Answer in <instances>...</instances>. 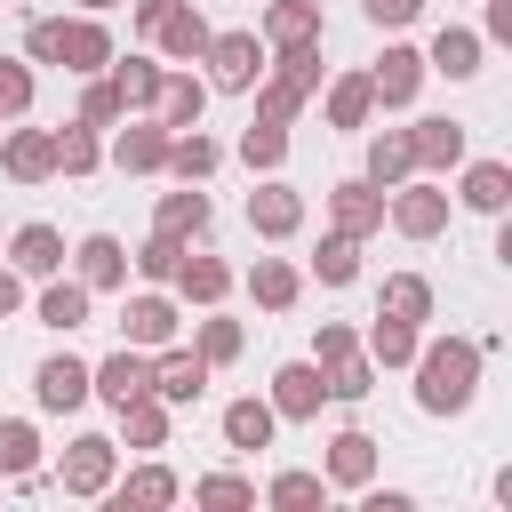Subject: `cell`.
<instances>
[{"instance_id":"1","label":"cell","mask_w":512,"mask_h":512,"mask_svg":"<svg viewBox=\"0 0 512 512\" xmlns=\"http://www.w3.org/2000/svg\"><path fill=\"white\" fill-rule=\"evenodd\" d=\"M480 360H488V344H472V336H424L416 360H408L416 408L424 416H464L480 400Z\"/></svg>"},{"instance_id":"2","label":"cell","mask_w":512,"mask_h":512,"mask_svg":"<svg viewBox=\"0 0 512 512\" xmlns=\"http://www.w3.org/2000/svg\"><path fill=\"white\" fill-rule=\"evenodd\" d=\"M384 224H392L400 240H440V232H448V184H440V176H400V184L384 192Z\"/></svg>"},{"instance_id":"3","label":"cell","mask_w":512,"mask_h":512,"mask_svg":"<svg viewBox=\"0 0 512 512\" xmlns=\"http://www.w3.org/2000/svg\"><path fill=\"white\" fill-rule=\"evenodd\" d=\"M200 64H208V88H216V96H248V88L264 80V64H272V48H264L256 32H208V48H200Z\"/></svg>"},{"instance_id":"4","label":"cell","mask_w":512,"mask_h":512,"mask_svg":"<svg viewBox=\"0 0 512 512\" xmlns=\"http://www.w3.org/2000/svg\"><path fill=\"white\" fill-rule=\"evenodd\" d=\"M56 480H64V496H104L120 480V440L112 432H72L64 456H56Z\"/></svg>"},{"instance_id":"5","label":"cell","mask_w":512,"mask_h":512,"mask_svg":"<svg viewBox=\"0 0 512 512\" xmlns=\"http://www.w3.org/2000/svg\"><path fill=\"white\" fill-rule=\"evenodd\" d=\"M176 328H184V304H176L168 288H144V296L120 288V344L160 352V344H176Z\"/></svg>"},{"instance_id":"6","label":"cell","mask_w":512,"mask_h":512,"mask_svg":"<svg viewBox=\"0 0 512 512\" xmlns=\"http://www.w3.org/2000/svg\"><path fill=\"white\" fill-rule=\"evenodd\" d=\"M264 400H272V416H280V424H312V416L328 408V368H320V360H280Z\"/></svg>"},{"instance_id":"7","label":"cell","mask_w":512,"mask_h":512,"mask_svg":"<svg viewBox=\"0 0 512 512\" xmlns=\"http://www.w3.org/2000/svg\"><path fill=\"white\" fill-rule=\"evenodd\" d=\"M104 160H112L120 176H160V160H168V128H160L152 112H128V120L112 128Z\"/></svg>"},{"instance_id":"8","label":"cell","mask_w":512,"mask_h":512,"mask_svg":"<svg viewBox=\"0 0 512 512\" xmlns=\"http://www.w3.org/2000/svg\"><path fill=\"white\" fill-rule=\"evenodd\" d=\"M248 232H256V240H296V232H304V192H296L280 168L248 192Z\"/></svg>"},{"instance_id":"9","label":"cell","mask_w":512,"mask_h":512,"mask_svg":"<svg viewBox=\"0 0 512 512\" xmlns=\"http://www.w3.org/2000/svg\"><path fill=\"white\" fill-rule=\"evenodd\" d=\"M88 392H96L104 408H128V400H144V392H152V352H144V344H120V352H104V360L88 368Z\"/></svg>"},{"instance_id":"10","label":"cell","mask_w":512,"mask_h":512,"mask_svg":"<svg viewBox=\"0 0 512 512\" xmlns=\"http://www.w3.org/2000/svg\"><path fill=\"white\" fill-rule=\"evenodd\" d=\"M328 232L376 240V232H384V184H368V176H344V184H328Z\"/></svg>"},{"instance_id":"11","label":"cell","mask_w":512,"mask_h":512,"mask_svg":"<svg viewBox=\"0 0 512 512\" xmlns=\"http://www.w3.org/2000/svg\"><path fill=\"white\" fill-rule=\"evenodd\" d=\"M104 64H112V32H104V16H64V24H56V72L88 80V72H104Z\"/></svg>"},{"instance_id":"12","label":"cell","mask_w":512,"mask_h":512,"mask_svg":"<svg viewBox=\"0 0 512 512\" xmlns=\"http://www.w3.org/2000/svg\"><path fill=\"white\" fill-rule=\"evenodd\" d=\"M368 88H376V104H384V112H408V104H416V88H424V48L392 40V48L368 64Z\"/></svg>"},{"instance_id":"13","label":"cell","mask_w":512,"mask_h":512,"mask_svg":"<svg viewBox=\"0 0 512 512\" xmlns=\"http://www.w3.org/2000/svg\"><path fill=\"white\" fill-rule=\"evenodd\" d=\"M208 376H216V368H208L192 344H160V352H152V392H160L168 408H192V400L208 392Z\"/></svg>"},{"instance_id":"14","label":"cell","mask_w":512,"mask_h":512,"mask_svg":"<svg viewBox=\"0 0 512 512\" xmlns=\"http://www.w3.org/2000/svg\"><path fill=\"white\" fill-rule=\"evenodd\" d=\"M32 400L48 408V416H72V408H88L96 392H88V360H72V352H48L40 368H32Z\"/></svg>"},{"instance_id":"15","label":"cell","mask_w":512,"mask_h":512,"mask_svg":"<svg viewBox=\"0 0 512 512\" xmlns=\"http://www.w3.org/2000/svg\"><path fill=\"white\" fill-rule=\"evenodd\" d=\"M408 152H416V176H448V168H464V120H448V112L408 120Z\"/></svg>"},{"instance_id":"16","label":"cell","mask_w":512,"mask_h":512,"mask_svg":"<svg viewBox=\"0 0 512 512\" xmlns=\"http://www.w3.org/2000/svg\"><path fill=\"white\" fill-rule=\"evenodd\" d=\"M64 264H72V280H80L88 296H112V288H128V248H120L112 232H88V240H80Z\"/></svg>"},{"instance_id":"17","label":"cell","mask_w":512,"mask_h":512,"mask_svg":"<svg viewBox=\"0 0 512 512\" xmlns=\"http://www.w3.org/2000/svg\"><path fill=\"white\" fill-rule=\"evenodd\" d=\"M0 168H8V184H48L56 176V128H8Z\"/></svg>"},{"instance_id":"18","label":"cell","mask_w":512,"mask_h":512,"mask_svg":"<svg viewBox=\"0 0 512 512\" xmlns=\"http://www.w3.org/2000/svg\"><path fill=\"white\" fill-rule=\"evenodd\" d=\"M320 480H328V488H368V480H376V440H368L360 424H344V432H328V456H320Z\"/></svg>"},{"instance_id":"19","label":"cell","mask_w":512,"mask_h":512,"mask_svg":"<svg viewBox=\"0 0 512 512\" xmlns=\"http://www.w3.org/2000/svg\"><path fill=\"white\" fill-rule=\"evenodd\" d=\"M224 168V144L208 136V128H168V160H160V176H176V184H208Z\"/></svg>"},{"instance_id":"20","label":"cell","mask_w":512,"mask_h":512,"mask_svg":"<svg viewBox=\"0 0 512 512\" xmlns=\"http://www.w3.org/2000/svg\"><path fill=\"white\" fill-rule=\"evenodd\" d=\"M200 112H208V80H192L184 64H168L160 72V96H152V120L160 128H200Z\"/></svg>"},{"instance_id":"21","label":"cell","mask_w":512,"mask_h":512,"mask_svg":"<svg viewBox=\"0 0 512 512\" xmlns=\"http://www.w3.org/2000/svg\"><path fill=\"white\" fill-rule=\"evenodd\" d=\"M64 256H72V248H64V232H56V224H16V240H8V264H16L24 280H56V272H64Z\"/></svg>"},{"instance_id":"22","label":"cell","mask_w":512,"mask_h":512,"mask_svg":"<svg viewBox=\"0 0 512 512\" xmlns=\"http://www.w3.org/2000/svg\"><path fill=\"white\" fill-rule=\"evenodd\" d=\"M168 288H176V304H200V312H208V304H224V296H232V264H224V256L184 248V264H176V280H168Z\"/></svg>"},{"instance_id":"23","label":"cell","mask_w":512,"mask_h":512,"mask_svg":"<svg viewBox=\"0 0 512 512\" xmlns=\"http://www.w3.org/2000/svg\"><path fill=\"white\" fill-rule=\"evenodd\" d=\"M480 56H488V40H480L472 24H440V32H432V48H424V72L472 80V72H480Z\"/></svg>"},{"instance_id":"24","label":"cell","mask_w":512,"mask_h":512,"mask_svg":"<svg viewBox=\"0 0 512 512\" xmlns=\"http://www.w3.org/2000/svg\"><path fill=\"white\" fill-rule=\"evenodd\" d=\"M320 112H328V128H336V136H360V128L376 120V88H368V72H336Z\"/></svg>"},{"instance_id":"25","label":"cell","mask_w":512,"mask_h":512,"mask_svg":"<svg viewBox=\"0 0 512 512\" xmlns=\"http://www.w3.org/2000/svg\"><path fill=\"white\" fill-rule=\"evenodd\" d=\"M456 200H464L472 216H496V224H504V208H512V168H504V160H464Z\"/></svg>"},{"instance_id":"26","label":"cell","mask_w":512,"mask_h":512,"mask_svg":"<svg viewBox=\"0 0 512 512\" xmlns=\"http://www.w3.org/2000/svg\"><path fill=\"white\" fill-rule=\"evenodd\" d=\"M208 216H216V208H208V192H200V184H176V192H160V200H152V232H168V240H200V232H208Z\"/></svg>"},{"instance_id":"27","label":"cell","mask_w":512,"mask_h":512,"mask_svg":"<svg viewBox=\"0 0 512 512\" xmlns=\"http://www.w3.org/2000/svg\"><path fill=\"white\" fill-rule=\"evenodd\" d=\"M416 344H424V328H416V320H400V312H376V320H368V336H360V352L376 360V376H384V368H408V360H416Z\"/></svg>"},{"instance_id":"28","label":"cell","mask_w":512,"mask_h":512,"mask_svg":"<svg viewBox=\"0 0 512 512\" xmlns=\"http://www.w3.org/2000/svg\"><path fill=\"white\" fill-rule=\"evenodd\" d=\"M256 40H264V48H304V40H320V0H264Z\"/></svg>"},{"instance_id":"29","label":"cell","mask_w":512,"mask_h":512,"mask_svg":"<svg viewBox=\"0 0 512 512\" xmlns=\"http://www.w3.org/2000/svg\"><path fill=\"white\" fill-rule=\"evenodd\" d=\"M88 304H96V296H88L80 280H64V272H56V280H40V296H32V312H40V328H56V336H72V328H88Z\"/></svg>"},{"instance_id":"30","label":"cell","mask_w":512,"mask_h":512,"mask_svg":"<svg viewBox=\"0 0 512 512\" xmlns=\"http://www.w3.org/2000/svg\"><path fill=\"white\" fill-rule=\"evenodd\" d=\"M152 48H160L168 64H200V48H208V16H200L192 0H176V8L160 16V32H152Z\"/></svg>"},{"instance_id":"31","label":"cell","mask_w":512,"mask_h":512,"mask_svg":"<svg viewBox=\"0 0 512 512\" xmlns=\"http://www.w3.org/2000/svg\"><path fill=\"white\" fill-rule=\"evenodd\" d=\"M160 72H168L160 56H120V48H112V64H104V80L120 88V104H128V112H152V96H160Z\"/></svg>"},{"instance_id":"32","label":"cell","mask_w":512,"mask_h":512,"mask_svg":"<svg viewBox=\"0 0 512 512\" xmlns=\"http://www.w3.org/2000/svg\"><path fill=\"white\" fill-rule=\"evenodd\" d=\"M248 296H256V312H288V304L304 296V272H296L288 256H256V264H248Z\"/></svg>"},{"instance_id":"33","label":"cell","mask_w":512,"mask_h":512,"mask_svg":"<svg viewBox=\"0 0 512 512\" xmlns=\"http://www.w3.org/2000/svg\"><path fill=\"white\" fill-rule=\"evenodd\" d=\"M272 432H280L272 400H256V392L224 400V448H272Z\"/></svg>"},{"instance_id":"34","label":"cell","mask_w":512,"mask_h":512,"mask_svg":"<svg viewBox=\"0 0 512 512\" xmlns=\"http://www.w3.org/2000/svg\"><path fill=\"white\" fill-rule=\"evenodd\" d=\"M96 168H104V128L64 120L56 128V176H96Z\"/></svg>"},{"instance_id":"35","label":"cell","mask_w":512,"mask_h":512,"mask_svg":"<svg viewBox=\"0 0 512 512\" xmlns=\"http://www.w3.org/2000/svg\"><path fill=\"white\" fill-rule=\"evenodd\" d=\"M104 496H112L120 512H128V504H176V496H184V480H176L168 464H136V472H128V480H112Z\"/></svg>"},{"instance_id":"36","label":"cell","mask_w":512,"mask_h":512,"mask_svg":"<svg viewBox=\"0 0 512 512\" xmlns=\"http://www.w3.org/2000/svg\"><path fill=\"white\" fill-rule=\"evenodd\" d=\"M32 472H40V424L0 416V480H32Z\"/></svg>"},{"instance_id":"37","label":"cell","mask_w":512,"mask_h":512,"mask_svg":"<svg viewBox=\"0 0 512 512\" xmlns=\"http://www.w3.org/2000/svg\"><path fill=\"white\" fill-rule=\"evenodd\" d=\"M400 176H416V152H408V128H376L368 136V184H400Z\"/></svg>"},{"instance_id":"38","label":"cell","mask_w":512,"mask_h":512,"mask_svg":"<svg viewBox=\"0 0 512 512\" xmlns=\"http://www.w3.org/2000/svg\"><path fill=\"white\" fill-rule=\"evenodd\" d=\"M240 344H248V328H240V320H224V312L208 304V312H200V328H192V352H200L208 368H232V360H240Z\"/></svg>"},{"instance_id":"39","label":"cell","mask_w":512,"mask_h":512,"mask_svg":"<svg viewBox=\"0 0 512 512\" xmlns=\"http://www.w3.org/2000/svg\"><path fill=\"white\" fill-rule=\"evenodd\" d=\"M112 416H120V440H128V448H168V400H160V392L112 408Z\"/></svg>"},{"instance_id":"40","label":"cell","mask_w":512,"mask_h":512,"mask_svg":"<svg viewBox=\"0 0 512 512\" xmlns=\"http://www.w3.org/2000/svg\"><path fill=\"white\" fill-rule=\"evenodd\" d=\"M248 96H256V120H272V128H296V112L312 104V96H304L296 80H280V72H264V80H256Z\"/></svg>"},{"instance_id":"41","label":"cell","mask_w":512,"mask_h":512,"mask_svg":"<svg viewBox=\"0 0 512 512\" xmlns=\"http://www.w3.org/2000/svg\"><path fill=\"white\" fill-rule=\"evenodd\" d=\"M240 168H256V176L288 168V128H272V120H248V128H240Z\"/></svg>"},{"instance_id":"42","label":"cell","mask_w":512,"mask_h":512,"mask_svg":"<svg viewBox=\"0 0 512 512\" xmlns=\"http://www.w3.org/2000/svg\"><path fill=\"white\" fill-rule=\"evenodd\" d=\"M376 312H400V320L424 328V320H432V280H424V272H392L384 296H376Z\"/></svg>"},{"instance_id":"43","label":"cell","mask_w":512,"mask_h":512,"mask_svg":"<svg viewBox=\"0 0 512 512\" xmlns=\"http://www.w3.org/2000/svg\"><path fill=\"white\" fill-rule=\"evenodd\" d=\"M312 272H320L328 288H352V280H360V240H352V232H328L320 256H312Z\"/></svg>"},{"instance_id":"44","label":"cell","mask_w":512,"mask_h":512,"mask_svg":"<svg viewBox=\"0 0 512 512\" xmlns=\"http://www.w3.org/2000/svg\"><path fill=\"white\" fill-rule=\"evenodd\" d=\"M368 392H376V360H368V352L328 360V400H344V408H352V400H368Z\"/></svg>"},{"instance_id":"45","label":"cell","mask_w":512,"mask_h":512,"mask_svg":"<svg viewBox=\"0 0 512 512\" xmlns=\"http://www.w3.org/2000/svg\"><path fill=\"white\" fill-rule=\"evenodd\" d=\"M192 504H208V512H248V504H256V480L208 472V480H192Z\"/></svg>"},{"instance_id":"46","label":"cell","mask_w":512,"mask_h":512,"mask_svg":"<svg viewBox=\"0 0 512 512\" xmlns=\"http://www.w3.org/2000/svg\"><path fill=\"white\" fill-rule=\"evenodd\" d=\"M264 72L296 80L304 96H320V72H328V64H320V40H304V48H272V64H264Z\"/></svg>"},{"instance_id":"47","label":"cell","mask_w":512,"mask_h":512,"mask_svg":"<svg viewBox=\"0 0 512 512\" xmlns=\"http://www.w3.org/2000/svg\"><path fill=\"white\" fill-rule=\"evenodd\" d=\"M80 120H88V128H120V120H128V104H120V88H112L104 72L80 80Z\"/></svg>"},{"instance_id":"48","label":"cell","mask_w":512,"mask_h":512,"mask_svg":"<svg viewBox=\"0 0 512 512\" xmlns=\"http://www.w3.org/2000/svg\"><path fill=\"white\" fill-rule=\"evenodd\" d=\"M184 248H192V240H168V232H152V240H144L128 264H136L152 288H168V280H176V264H184Z\"/></svg>"},{"instance_id":"49","label":"cell","mask_w":512,"mask_h":512,"mask_svg":"<svg viewBox=\"0 0 512 512\" xmlns=\"http://www.w3.org/2000/svg\"><path fill=\"white\" fill-rule=\"evenodd\" d=\"M320 496H328L320 472H272V488H264V504H280V512H312Z\"/></svg>"},{"instance_id":"50","label":"cell","mask_w":512,"mask_h":512,"mask_svg":"<svg viewBox=\"0 0 512 512\" xmlns=\"http://www.w3.org/2000/svg\"><path fill=\"white\" fill-rule=\"evenodd\" d=\"M24 112H32V64L0 56V120H24Z\"/></svg>"},{"instance_id":"51","label":"cell","mask_w":512,"mask_h":512,"mask_svg":"<svg viewBox=\"0 0 512 512\" xmlns=\"http://www.w3.org/2000/svg\"><path fill=\"white\" fill-rule=\"evenodd\" d=\"M344 352H360V328H344V320H320V328H312V360L328 368V360H344Z\"/></svg>"},{"instance_id":"52","label":"cell","mask_w":512,"mask_h":512,"mask_svg":"<svg viewBox=\"0 0 512 512\" xmlns=\"http://www.w3.org/2000/svg\"><path fill=\"white\" fill-rule=\"evenodd\" d=\"M360 16H368L376 32H400V24H416V16H424V0H360Z\"/></svg>"},{"instance_id":"53","label":"cell","mask_w":512,"mask_h":512,"mask_svg":"<svg viewBox=\"0 0 512 512\" xmlns=\"http://www.w3.org/2000/svg\"><path fill=\"white\" fill-rule=\"evenodd\" d=\"M416 496L408 488H360V512H408Z\"/></svg>"},{"instance_id":"54","label":"cell","mask_w":512,"mask_h":512,"mask_svg":"<svg viewBox=\"0 0 512 512\" xmlns=\"http://www.w3.org/2000/svg\"><path fill=\"white\" fill-rule=\"evenodd\" d=\"M8 312H24V272H16V264H0V320H8Z\"/></svg>"},{"instance_id":"55","label":"cell","mask_w":512,"mask_h":512,"mask_svg":"<svg viewBox=\"0 0 512 512\" xmlns=\"http://www.w3.org/2000/svg\"><path fill=\"white\" fill-rule=\"evenodd\" d=\"M480 40H512V0H488V32Z\"/></svg>"},{"instance_id":"56","label":"cell","mask_w":512,"mask_h":512,"mask_svg":"<svg viewBox=\"0 0 512 512\" xmlns=\"http://www.w3.org/2000/svg\"><path fill=\"white\" fill-rule=\"evenodd\" d=\"M168 8H176V0H136V32H144V40H152V32H160V16H168Z\"/></svg>"},{"instance_id":"57","label":"cell","mask_w":512,"mask_h":512,"mask_svg":"<svg viewBox=\"0 0 512 512\" xmlns=\"http://www.w3.org/2000/svg\"><path fill=\"white\" fill-rule=\"evenodd\" d=\"M72 8H80V16H104V8H120V0H72Z\"/></svg>"}]
</instances>
